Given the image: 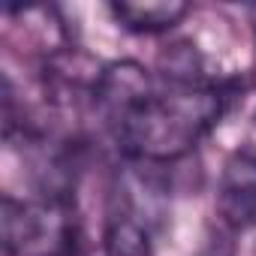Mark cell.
Wrapping results in <instances>:
<instances>
[{
  "instance_id": "1",
  "label": "cell",
  "mask_w": 256,
  "mask_h": 256,
  "mask_svg": "<svg viewBox=\"0 0 256 256\" xmlns=\"http://www.w3.org/2000/svg\"><path fill=\"white\" fill-rule=\"evenodd\" d=\"M232 88L208 72L205 58L190 42H178L160 58V72L136 60L100 70L94 102L130 163L169 166L193 154L223 120Z\"/></svg>"
},
{
  "instance_id": "2",
  "label": "cell",
  "mask_w": 256,
  "mask_h": 256,
  "mask_svg": "<svg viewBox=\"0 0 256 256\" xmlns=\"http://www.w3.org/2000/svg\"><path fill=\"white\" fill-rule=\"evenodd\" d=\"M157 169L163 166L130 163L114 175L102 229L106 256H154L169 217L166 184Z\"/></svg>"
},
{
  "instance_id": "3",
  "label": "cell",
  "mask_w": 256,
  "mask_h": 256,
  "mask_svg": "<svg viewBox=\"0 0 256 256\" xmlns=\"http://www.w3.org/2000/svg\"><path fill=\"white\" fill-rule=\"evenodd\" d=\"M4 250L6 256H76L78 217L64 193H40L36 199L4 196Z\"/></svg>"
},
{
  "instance_id": "4",
  "label": "cell",
  "mask_w": 256,
  "mask_h": 256,
  "mask_svg": "<svg viewBox=\"0 0 256 256\" xmlns=\"http://www.w3.org/2000/svg\"><path fill=\"white\" fill-rule=\"evenodd\" d=\"M217 214L235 232L256 226V148L241 145L226 157L217 184Z\"/></svg>"
},
{
  "instance_id": "5",
  "label": "cell",
  "mask_w": 256,
  "mask_h": 256,
  "mask_svg": "<svg viewBox=\"0 0 256 256\" xmlns=\"http://www.w3.org/2000/svg\"><path fill=\"white\" fill-rule=\"evenodd\" d=\"M108 12L124 30L139 36H157L178 28L190 6L184 0H114Z\"/></svg>"
},
{
  "instance_id": "6",
  "label": "cell",
  "mask_w": 256,
  "mask_h": 256,
  "mask_svg": "<svg viewBox=\"0 0 256 256\" xmlns=\"http://www.w3.org/2000/svg\"><path fill=\"white\" fill-rule=\"evenodd\" d=\"M253 30H256V22H253Z\"/></svg>"
},
{
  "instance_id": "7",
  "label": "cell",
  "mask_w": 256,
  "mask_h": 256,
  "mask_svg": "<svg viewBox=\"0 0 256 256\" xmlns=\"http://www.w3.org/2000/svg\"><path fill=\"white\" fill-rule=\"evenodd\" d=\"M253 120H256V114H253Z\"/></svg>"
}]
</instances>
